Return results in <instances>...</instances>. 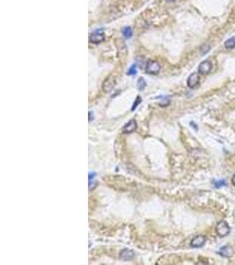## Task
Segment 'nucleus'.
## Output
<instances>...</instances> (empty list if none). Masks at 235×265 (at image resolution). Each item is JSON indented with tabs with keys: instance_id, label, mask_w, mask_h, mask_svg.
I'll use <instances>...</instances> for the list:
<instances>
[{
	"instance_id": "obj_5",
	"label": "nucleus",
	"mask_w": 235,
	"mask_h": 265,
	"mask_svg": "<svg viewBox=\"0 0 235 265\" xmlns=\"http://www.w3.org/2000/svg\"><path fill=\"white\" fill-rule=\"evenodd\" d=\"M205 242H206V238L204 236L199 235V236L195 237L194 239L191 240L190 246L195 248H202L205 244Z\"/></svg>"
},
{
	"instance_id": "obj_7",
	"label": "nucleus",
	"mask_w": 235,
	"mask_h": 265,
	"mask_svg": "<svg viewBox=\"0 0 235 265\" xmlns=\"http://www.w3.org/2000/svg\"><path fill=\"white\" fill-rule=\"evenodd\" d=\"M211 67H212V65L209 61L208 60L203 61L198 66V73L201 74H208L210 72Z\"/></svg>"
},
{
	"instance_id": "obj_14",
	"label": "nucleus",
	"mask_w": 235,
	"mask_h": 265,
	"mask_svg": "<svg viewBox=\"0 0 235 265\" xmlns=\"http://www.w3.org/2000/svg\"><path fill=\"white\" fill-rule=\"evenodd\" d=\"M137 73V65H133L127 72L128 75H135Z\"/></svg>"
},
{
	"instance_id": "obj_4",
	"label": "nucleus",
	"mask_w": 235,
	"mask_h": 265,
	"mask_svg": "<svg viewBox=\"0 0 235 265\" xmlns=\"http://www.w3.org/2000/svg\"><path fill=\"white\" fill-rule=\"evenodd\" d=\"M104 40H105L104 34L102 31H99V30L93 32L89 37V42L92 43H100V42H103Z\"/></svg>"
},
{
	"instance_id": "obj_18",
	"label": "nucleus",
	"mask_w": 235,
	"mask_h": 265,
	"mask_svg": "<svg viewBox=\"0 0 235 265\" xmlns=\"http://www.w3.org/2000/svg\"><path fill=\"white\" fill-rule=\"evenodd\" d=\"M167 1H171V2H173V1H175V0H167Z\"/></svg>"
},
{
	"instance_id": "obj_6",
	"label": "nucleus",
	"mask_w": 235,
	"mask_h": 265,
	"mask_svg": "<svg viewBox=\"0 0 235 265\" xmlns=\"http://www.w3.org/2000/svg\"><path fill=\"white\" fill-rule=\"evenodd\" d=\"M200 82V76L199 74L197 73H194L192 74H190V76L188 79V86H189L190 88H195Z\"/></svg>"
},
{
	"instance_id": "obj_13",
	"label": "nucleus",
	"mask_w": 235,
	"mask_h": 265,
	"mask_svg": "<svg viewBox=\"0 0 235 265\" xmlns=\"http://www.w3.org/2000/svg\"><path fill=\"white\" fill-rule=\"evenodd\" d=\"M146 87V81L143 78L138 79V82H137V88L138 90H143Z\"/></svg>"
},
{
	"instance_id": "obj_17",
	"label": "nucleus",
	"mask_w": 235,
	"mask_h": 265,
	"mask_svg": "<svg viewBox=\"0 0 235 265\" xmlns=\"http://www.w3.org/2000/svg\"><path fill=\"white\" fill-rule=\"evenodd\" d=\"M232 183L235 186V173L233 174V179H232Z\"/></svg>"
},
{
	"instance_id": "obj_8",
	"label": "nucleus",
	"mask_w": 235,
	"mask_h": 265,
	"mask_svg": "<svg viewBox=\"0 0 235 265\" xmlns=\"http://www.w3.org/2000/svg\"><path fill=\"white\" fill-rule=\"evenodd\" d=\"M134 256H135L134 251L128 249V248L123 249L121 251V253H120V259H122L123 261L131 260V259L134 258Z\"/></svg>"
},
{
	"instance_id": "obj_9",
	"label": "nucleus",
	"mask_w": 235,
	"mask_h": 265,
	"mask_svg": "<svg viewBox=\"0 0 235 265\" xmlns=\"http://www.w3.org/2000/svg\"><path fill=\"white\" fill-rule=\"evenodd\" d=\"M137 126H138V125H137L136 120H131L129 123H127L126 125L123 126V132L124 134H131V133H133L134 131L137 129Z\"/></svg>"
},
{
	"instance_id": "obj_10",
	"label": "nucleus",
	"mask_w": 235,
	"mask_h": 265,
	"mask_svg": "<svg viewBox=\"0 0 235 265\" xmlns=\"http://www.w3.org/2000/svg\"><path fill=\"white\" fill-rule=\"evenodd\" d=\"M219 254L224 257H232L234 254V250L231 246H224L220 248Z\"/></svg>"
},
{
	"instance_id": "obj_12",
	"label": "nucleus",
	"mask_w": 235,
	"mask_h": 265,
	"mask_svg": "<svg viewBox=\"0 0 235 265\" xmlns=\"http://www.w3.org/2000/svg\"><path fill=\"white\" fill-rule=\"evenodd\" d=\"M225 47L226 49H233L235 48V37H231L225 42Z\"/></svg>"
},
{
	"instance_id": "obj_16",
	"label": "nucleus",
	"mask_w": 235,
	"mask_h": 265,
	"mask_svg": "<svg viewBox=\"0 0 235 265\" xmlns=\"http://www.w3.org/2000/svg\"><path fill=\"white\" fill-rule=\"evenodd\" d=\"M215 186H216V187H223V186H225V180H219V181L218 182H215Z\"/></svg>"
},
{
	"instance_id": "obj_15",
	"label": "nucleus",
	"mask_w": 235,
	"mask_h": 265,
	"mask_svg": "<svg viewBox=\"0 0 235 265\" xmlns=\"http://www.w3.org/2000/svg\"><path fill=\"white\" fill-rule=\"evenodd\" d=\"M141 102H142V100H141V97H140V96H138V97H137V99H136V101H135V103L133 104L132 108H131V110L133 111L134 110H136V108L138 107V104H140Z\"/></svg>"
},
{
	"instance_id": "obj_1",
	"label": "nucleus",
	"mask_w": 235,
	"mask_h": 265,
	"mask_svg": "<svg viewBox=\"0 0 235 265\" xmlns=\"http://www.w3.org/2000/svg\"><path fill=\"white\" fill-rule=\"evenodd\" d=\"M230 226H229V224L226 223L225 221H220V222L217 223L216 233H217V234H218L219 237L224 238V237L227 236L228 234L230 233Z\"/></svg>"
},
{
	"instance_id": "obj_3",
	"label": "nucleus",
	"mask_w": 235,
	"mask_h": 265,
	"mask_svg": "<svg viewBox=\"0 0 235 265\" xmlns=\"http://www.w3.org/2000/svg\"><path fill=\"white\" fill-rule=\"evenodd\" d=\"M160 71V65L157 61L150 60L146 65V73L152 75L158 74Z\"/></svg>"
},
{
	"instance_id": "obj_11",
	"label": "nucleus",
	"mask_w": 235,
	"mask_h": 265,
	"mask_svg": "<svg viewBox=\"0 0 235 265\" xmlns=\"http://www.w3.org/2000/svg\"><path fill=\"white\" fill-rule=\"evenodd\" d=\"M122 33H123V36L125 38H127V39H129V38H130V37H132V29L129 27H123V30H122Z\"/></svg>"
},
{
	"instance_id": "obj_2",
	"label": "nucleus",
	"mask_w": 235,
	"mask_h": 265,
	"mask_svg": "<svg viewBox=\"0 0 235 265\" xmlns=\"http://www.w3.org/2000/svg\"><path fill=\"white\" fill-rule=\"evenodd\" d=\"M115 83H116V80L115 78V76L113 75H110L108 76L102 84V89L104 92L106 93H109L110 91H112L113 88H115Z\"/></svg>"
}]
</instances>
